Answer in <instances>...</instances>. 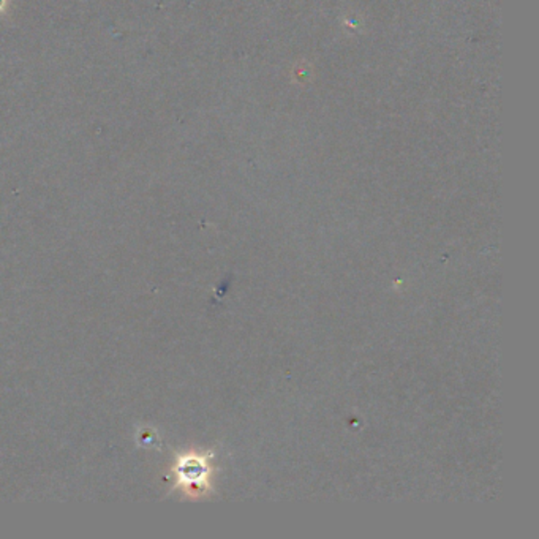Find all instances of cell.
Segmentation results:
<instances>
[{
	"mask_svg": "<svg viewBox=\"0 0 539 539\" xmlns=\"http://www.w3.org/2000/svg\"><path fill=\"white\" fill-rule=\"evenodd\" d=\"M174 473H176L178 485L187 487V489H201L208 485L211 470H209L206 457L187 454L178 460Z\"/></svg>",
	"mask_w": 539,
	"mask_h": 539,
	"instance_id": "6da1fadb",
	"label": "cell"
}]
</instances>
